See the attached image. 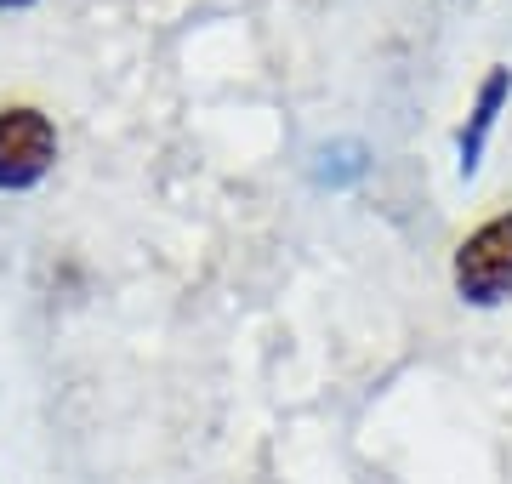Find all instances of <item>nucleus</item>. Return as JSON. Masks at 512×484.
Instances as JSON below:
<instances>
[{
	"instance_id": "1",
	"label": "nucleus",
	"mask_w": 512,
	"mask_h": 484,
	"mask_svg": "<svg viewBox=\"0 0 512 484\" xmlns=\"http://www.w3.org/2000/svg\"><path fill=\"white\" fill-rule=\"evenodd\" d=\"M450 285L467 308H507L512 302V211H495L456 245Z\"/></svg>"
},
{
	"instance_id": "2",
	"label": "nucleus",
	"mask_w": 512,
	"mask_h": 484,
	"mask_svg": "<svg viewBox=\"0 0 512 484\" xmlns=\"http://www.w3.org/2000/svg\"><path fill=\"white\" fill-rule=\"evenodd\" d=\"M57 166V126L35 103L0 109V194L40 188Z\"/></svg>"
},
{
	"instance_id": "4",
	"label": "nucleus",
	"mask_w": 512,
	"mask_h": 484,
	"mask_svg": "<svg viewBox=\"0 0 512 484\" xmlns=\"http://www.w3.org/2000/svg\"><path fill=\"white\" fill-rule=\"evenodd\" d=\"M370 177V149L359 137H336V143H319L313 149V183L342 194V188H359Z\"/></svg>"
},
{
	"instance_id": "3",
	"label": "nucleus",
	"mask_w": 512,
	"mask_h": 484,
	"mask_svg": "<svg viewBox=\"0 0 512 484\" xmlns=\"http://www.w3.org/2000/svg\"><path fill=\"white\" fill-rule=\"evenodd\" d=\"M512 109V69L507 63H490L484 80H478L473 103H467V120L456 131V177L461 183H473L478 166H484V154H490V137L501 126V114Z\"/></svg>"
},
{
	"instance_id": "5",
	"label": "nucleus",
	"mask_w": 512,
	"mask_h": 484,
	"mask_svg": "<svg viewBox=\"0 0 512 484\" xmlns=\"http://www.w3.org/2000/svg\"><path fill=\"white\" fill-rule=\"evenodd\" d=\"M18 6H35V0H0V12H18Z\"/></svg>"
}]
</instances>
